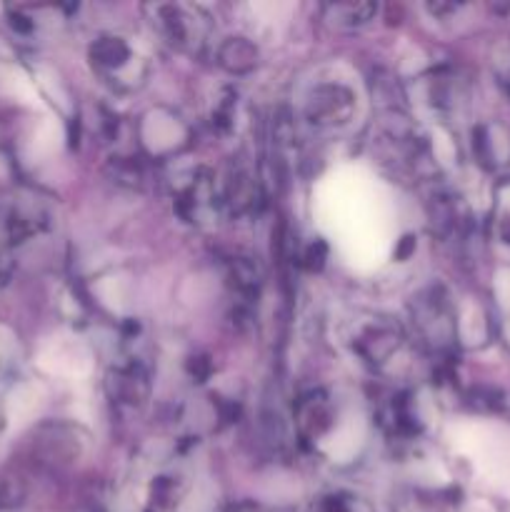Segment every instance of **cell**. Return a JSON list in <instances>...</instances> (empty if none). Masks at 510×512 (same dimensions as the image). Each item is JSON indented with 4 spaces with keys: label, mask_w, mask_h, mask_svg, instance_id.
Instances as JSON below:
<instances>
[{
    "label": "cell",
    "mask_w": 510,
    "mask_h": 512,
    "mask_svg": "<svg viewBox=\"0 0 510 512\" xmlns=\"http://www.w3.org/2000/svg\"><path fill=\"white\" fill-rule=\"evenodd\" d=\"M145 10L153 28L173 48L188 55H205L210 48V20L203 10L183 3H153Z\"/></svg>",
    "instance_id": "1"
},
{
    "label": "cell",
    "mask_w": 510,
    "mask_h": 512,
    "mask_svg": "<svg viewBox=\"0 0 510 512\" xmlns=\"http://www.w3.org/2000/svg\"><path fill=\"white\" fill-rule=\"evenodd\" d=\"M88 58L95 73L115 90H135L148 78L145 58L120 35H100L90 45Z\"/></svg>",
    "instance_id": "2"
},
{
    "label": "cell",
    "mask_w": 510,
    "mask_h": 512,
    "mask_svg": "<svg viewBox=\"0 0 510 512\" xmlns=\"http://www.w3.org/2000/svg\"><path fill=\"white\" fill-rule=\"evenodd\" d=\"M353 108V93L345 85L323 83L310 90L308 100H305V118L318 128H335V125L348 123Z\"/></svg>",
    "instance_id": "3"
},
{
    "label": "cell",
    "mask_w": 510,
    "mask_h": 512,
    "mask_svg": "<svg viewBox=\"0 0 510 512\" xmlns=\"http://www.w3.org/2000/svg\"><path fill=\"white\" fill-rule=\"evenodd\" d=\"M215 200H218V193H215V180L208 170H195V175L190 178V183L180 190L178 205L180 215L190 223H200L205 220V215H210L215 210Z\"/></svg>",
    "instance_id": "4"
},
{
    "label": "cell",
    "mask_w": 510,
    "mask_h": 512,
    "mask_svg": "<svg viewBox=\"0 0 510 512\" xmlns=\"http://www.w3.org/2000/svg\"><path fill=\"white\" fill-rule=\"evenodd\" d=\"M403 330L393 320H373L363 333L355 338V350L370 363H383L393 350H398Z\"/></svg>",
    "instance_id": "5"
},
{
    "label": "cell",
    "mask_w": 510,
    "mask_h": 512,
    "mask_svg": "<svg viewBox=\"0 0 510 512\" xmlns=\"http://www.w3.org/2000/svg\"><path fill=\"white\" fill-rule=\"evenodd\" d=\"M223 203L228 205L233 213H253L260 203V185L253 178L245 165H233L230 173L225 175L223 183Z\"/></svg>",
    "instance_id": "6"
},
{
    "label": "cell",
    "mask_w": 510,
    "mask_h": 512,
    "mask_svg": "<svg viewBox=\"0 0 510 512\" xmlns=\"http://www.w3.org/2000/svg\"><path fill=\"white\" fill-rule=\"evenodd\" d=\"M418 325L430 343H448V340L453 338V313H450L448 298H443V295L433 290V293L425 298V303H420Z\"/></svg>",
    "instance_id": "7"
},
{
    "label": "cell",
    "mask_w": 510,
    "mask_h": 512,
    "mask_svg": "<svg viewBox=\"0 0 510 512\" xmlns=\"http://www.w3.org/2000/svg\"><path fill=\"white\" fill-rule=\"evenodd\" d=\"M473 150L485 168L495 170L510 163V135L500 125H480L473 133Z\"/></svg>",
    "instance_id": "8"
},
{
    "label": "cell",
    "mask_w": 510,
    "mask_h": 512,
    "mask_svg": "<svg viewBox=\"0 0 510 512\" xmlns=\"http://www.w3.org/2000/svg\"><path fill=\"white\" fill-rule=\"evenodd\" d=\"M183 500L185 480L175 473H160L150 483L143 500V512H180Z\"/></svg>",
    "instance_id": "9"
},
{
    "label": "cell",
    "mask_w": 510,
    "mask_h": 512,
    "mask_svg": "<svg viewBox=\"0 0 510 512\" xmlns=\"http://www.w3.org/2000/svg\"><path fill=\"white\" fill-rule=\"evenodd\" d=\"M108 388L113 400L135 408V405L143 403L145 395H148V375H145V370L140 368V365H125V368H118L110 375Z\"/></svg>",
    "instance_id": "10"
},
{
    "label": "cell",
    "mask_w": 510,
    "mask_h": 512,
    "mask_svg": "<svg viewBox=\"0 0 510 512\" xmlns=\"http://www.w3.org/2000/svg\"><path fill=\"white\" fill-rule=\"evenodd\" d=\"M330 405L323 393H310L298 405V428L305 438H318L330 428Z\"/></svg>",
    "instance_id": "11"
},
{
    "label": "cell",
    "mask_w": 510,
    "mask_h": 512,
    "mask_svg": "<svg viewBox=\"0 0 510 512\" xmlns=\"http://www.w3.org/2000/svg\"><path fill=\"white\" fill-rule=\"evenodd\" d=\"M215 55H218V63L233 75H245L255 70L260 58L258 48L248 38H228L225 43H220Z\"/></svg>",
    "instance_id": "12"
},
{
    "label": "cell",
    "mask_w": 510,
    "mask_h": 512,
    "mask_svg": "<svg viewBox=\"0 0 510 512\" xmlns=\"http://www.w3.org/2000/svg\"><path fill=\"white\" fill-rule=\"evenodd\" d=\"M328 20L338 28H360V25L370 23L373 15L378 13V5L373 3H335L325 8Z\"/></svg>",
    "instance_id": "13"
},
{
    "label": "cell",
    "mask_w": 510,
    "mask_h": 512,
    "mask_svg": "<svg viewBox=\"0 0 510 512\" xmlns=\"http://www.w3.org/2000/svg\"><path fill=\"white\" fill-rule=\"evenodd\" d=\"M310 512H373L363 498L345 490H333V493L320 495L313 503Z\"/></svg>",
    "instance_id": "14"
},
{
    "label": "cell",
    "mask_w": 510,
    "mask_h": 512,
    "mask_svg": "<svg viewBox=\"0 0 510 512\" xmlns=\"http://www.w3.org/2000/svg\"><path fill=\"white\" fill-rule=\"evenodd\" d=\"M495 228L503 243L510 245V183L503 185L495 200Z\"/></svg>",
    "instance_id": "15"
},
{
    "label": "cell",
    "mask_w": 510,
    "mask_h": 512,
    "mask_svg": "<svg viewBox=\"0 0 510 512\" xmlns=\"http://www.w3.org/2000/svg\"><path fill=\"white\" fill-rule=\"evenodd\" d=\"M493 68H495V75H498V83L503 85L505 93L510 95V43L503 45V48L495 53Z\"/></svg>",
    "instance_id": "16"
},
{
    "label": "cell",
    "mask_w": 510,
    "mask_h": 512,
    "mask_svg": "<svg viewBox=\"0 0 510 512\" xmlns=\"http://www.w3.org/2000/svg\"><path fill=\"white\" fill-rule=\"evenodd\" d=\"M230 512H280V510L260 508V505H240V508H233Z\"/></svg>",
    "instance_id": "17"
}]
</instances>
